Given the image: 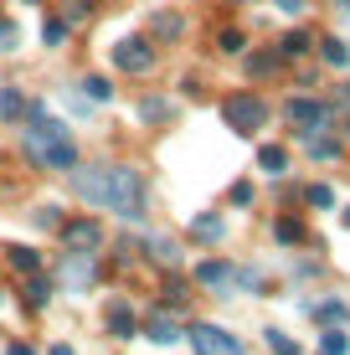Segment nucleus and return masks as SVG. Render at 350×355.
Returning a JSON list of instances; mask_svg holds the SVG:
<instances>
[{
	"instance_id": "29",
	"label": "nucleus",
	"mask_w": 350,
	"mask_h": 355,
	"mask_svg": "<svg viewBox=\"0 0 350 355\" xmlns=\"http://www.w3.org/2000/svg\"><path fill=\"white\" fill-rule=\"evenodd\" d=\"M139 114H144V119H165V114H170V103H165V98H144Z\"/></svg>"
},
{
	"instance_id": "21",
	"label": "nucleus",
	"mask_w": 350,
	"mask_h": 355,
	"mask_svg": "<svg viewBox=\"0 0 350 355\" xmlns=\"http://www.w3.org/2000/svg\"><path fill=\"white\" fill-rule=\"evenodd\" d=\"M273 237L279 242H304V227H299L294 216H279V222H273Z\"/></svg>"
},
{
	"instance_id": "26",
	"label": "nucleus",
	"mask_w": 350,
	"mask_h": 355,
	"mask_svg": "<svg viewBox=\"0 0 350 355\" xmlns=\"http://www.w3.org/2000/svg\"><path fill=\"white\" fill-rule=\"evenodd\" d=\"M82 93H88L93 103H103V98H114V88H108L103 78H82Z\"/></svg>"
},
{
	"instance_id": "19",
	"label": "nucleus",
	"mask_w": 350,
	"mask_h": 355,
	"mask_svg": "<svg viewBox=\"0 0 350 355\" xmlns=\"http://www.w3.org/2000/svg\"><path fill=\"white\" fill-rule=\"evenodd\" d=\"M309 52V31H288L279 42V57H304Z\"/></svg>"
},
{
	"instance_id": "10",
	"label": "nucleus",
	"mask_w": 350,
	"mask_h": 355,
	"mask_svg": "<svg viewBox=\"0 0 350 355\" xmlns=\"http://www.w3.org/2000/svg\"><path fill=\"white\" fill-rule=\"evenodd\" d=\"M180 36V16L175 10H155L150 16V42H175Z\"/></svg>"
},
{
	"instance_id": "40",
	"label": "nucleus",
	"mask_w": 350,
	"mask_h": 355,
	"mask_svg": "<svg viewBox=\"0 0 350 355\" xmlns=\"http://www.w3.org/2000/svg\"><path fill=\"white\" fill-rule=\"evenodd\" d=\"M345 227H350V206H345Z\"/></svg>"
},
{
	"instance_id": "12",
	"label": "nucleus",
	"mask_w": 350,
	"mask_h": 355,
	"mask_svg": "<svg viewBox=\"0 0 350 355\" xmlns=\"http://www.w3.org/2000/svg\"><path fill=\"white\" fill-rule=\"evenodd\" d=\"M196 284H207V288H222V284H232V263H222V258L201 263V268H196Z\"/></svg>"
},
{
	"instance_id": "4",
	"label": "nucleus",
	"mask_w": 350,
	"mask_h": 355,
	"mask_svg": "<svg viewBox=\"0 0 350 355\" xmlns=\"http://www.w3.org/2000/svg\"><path fill=\"white\" fill-rule=\"evenodd\" d=\"M191 350L196 355H243V340L227 335L222 324H191Z\"/></svg>"
},
{
	"instance_id": "41",
	"label": "nucleus",
	"mask_w": 350,
	"mask_h": 355,
	"mask_svg": "<svg viewBox=\"0 0 350 355\" xmlns=\"http://www.w3.org/2000/svg\"><path fill=\"white\" fill-rule=\"evenodd\" d=\"M26 6H36V0H26Z\"/></svg>"
},
{
	"instance_id": "34",
	"label": "nucleus",
	"mask_w": 350,
	"mask_h": 355,
	"mask_svg": "<svg viewBox=\"0 0 350 355\" xmlns=\"http://www.w3.org/2000/svg\"><path fill=\"white\" fill-rule=\"evenodd\" d=\"M232 201H237V206L252 201V186H247V180H237V186H232Z\"/></svg>"
},
{
	"instance_id": "3",
	"label": "nucleus",
	"mask_w": 350,
	"mask_h": 355,
	"mask_svg": "<svg viewBox=\"0 0 350 355\" xmlns=\"http://www.w3.org/2000/svg\"><path fill=\"white\" fill-rule=\"evenodd\" d=\"M222 119L232 124V134H258L263 119H268V103H263L258 93H232L222 103Z\"/></svg>"
},
{
	"instance_id": "38",
	"label": "nucleus",
	"mask_w": 350,
	"mask_h": 355,
	"mask_svg": "<svg viewBox=\"0 0 350 355\" xmlns=\"http://www.w3.org/2000/svg\"><path fill=\"white\" fill-rule=\"evenodd\" d=\"M46 355H72V350H67V345H52V350H46Z\"/></svg>"
},
{
	"instance_id": "24",
	"label": "nucleus",
	"mask_w": 350,
	"mask_h": 355,
	"mask_svg": "<svg viewBox=\"0 0 350 355\" xmlns=\"http://www.w3.org/2000/svg\"><path fill=\"white\" fill-rule=\"evenodd\" d=\"M320 350H324V355H345L350 340L340 335V329H324V335H320Z\"/></svg>"
},
{
	"instance_id": "27",
	"label": "nucleus",
	"mask_w": 350,
	"mask_h": 355,
	"mask_svg": "<svg viewBox=\"0 0 350 355\" xmlns=\"http://www.w3.org/2000/svg\"><path fill=\"white\" fill-rule=\"evenodd\" d=\"M315 314H320L324 324H340V320H345V304H340V299H330V304H320Z\"/></svg>"
},
{
	"instance_id": "14",
	"label": "nucleus",
	"mask_w": 350,
	"mask_h": 355,
	"mask_svg": "<svg viewBox=\"0 0 350 355\" xmlns=\"http://www.w3.org/2000/svg\"><path fill=\"white\" fill-rule=\"evenodd\" d=\"M320 57H324L330 67H345V62H350V46L340 42V36H324V42H320Z\"/></svg>"
},
{
	"instance_id": "1",
	"label": "nucleus",
	"mask_w": 350,
	"mask_h": 355,
	"mask_svg": "<svg viewBox=\"0 0 350 355\" xmlns=\"http://www.w3.org/2000/svg\"><path fill=\"white\" fill-rule=\"evenodd\" d=\"M72 196L88 201L93 211L124 216V222H139L144 216V180H139V170H129V165H82V170H72Z\"/></svg>"
},
{
	"instance_id": "8",
	"label": "nucleus",
	"mask_w": 350,
	"mask_h": 355,
	"mask_svg": "<svg viewBox=\"0 0 350 355\" xmlns=\"http://www.w3.org/2000/svg\"><path fill=\"white\" fill-rule=\"evenodd\" d=\"M103 324H108V335H114V340H134V309H129L124 299H108Z\"/></svg>"
},
{
	"instance_id": "20",
	"label": "nucleus",
	"mask_w": 350,
	"mask_h": 355,
	"mask_svg": "<svg viewBox=\"0 0 350 355\" xmlns=\"http://www.w3.org/2000/svg\"><path fill=\"white\" fill-rule=\"evenodd\" d=\"M273 67H279V52H252V57H247V72H252V78H268Z\"/></svg>"
},
{
	"instance_id": "33",
	"label": "nucleus",
	"mask_w": 350,
	"mask_h": 355,
	"mask_svg": "<svg viewBox=\"0 0 350 355\" xmlns=\"http://www.w3.org/2000/svg\"><path fill=\"white\" fill-rule=\"evenodd\" d=\"M88 10H93V0H67V26H72V21H82Z\"/></svg>"
},
{
	"instance_id": "7",
	"label": "nucleus",
	"mask_w": 350,
	"mask_h": 355,
	"mask_svg": "<svg viewBox=\"0 0 350 355\" xmlns=\"http://www.w3.org/2000/svg\"><path fill=\"white\" fill-rule=\"evenodd\" d=\"M114 67H119V72H150V67H155L150 42H144V36H129V42H119V46H114Z\"/></svg>"
},
{
	"instance_id": "32",
	"label": "nucleus",
	"mask_w": 350,
	"mask_h": 355,
	"mask_svg": "<svg viewBox=\"0 0 350 355\" xmlns=\"http://www.w3.org/2000/svg\"><path fill=\"white\" fill-rule=\"evenodd\" d=\"M216 46H222V52H243V31H222Z\"/></svg>"
},
{
	"instance_id": "11",
	"label": "nucleus",
	"mask_w": 350,
	"mask_h": 355,
	"mask_svg": "<svg viewBox=\"0 0 350 355\" xmlns=\"http://www.w3.org/2000/svg\"><path fill=\"white\" fill-rule=\"evenodd\" d=\"M144 258H155L160 268H175V263H180V252H175V242H170V237H144Z\"/></svg>"
},
{
	"instance_id": "17",
	"label": "nucleus",
	"mask_w": 350,
	"mask_h": 355,
	"mask_svg": "<svg viewBox=\"0 0 350 355\" xmlns=\"http://www.w3.org/2000/svg\"><path fill=\"white\" fill-rule=\"evenodd\" d=\"M258 165H263V170H268V175H283V165H288V155L279 150V144H263V150H258Z\"/></svg>"
},
{
	"instance_id": "35",
	"label": "nucleus",
	"mask_w": 350,
	"mask_h": 355,
	"mask_svg": "<svg viewBox=\"0 0 350 355\" xmlns=\"http://www.w3.org/2000/svg\"><path fill=\"white\" fill-rule=\"evenodd\" d=\"M36 227H57V206H42V211H36Z\"/></svg>"
},
{
	"instance_id": "18",
	"label": "nucleus",
	"mask_w": 350,
	"mask_h": 355,
	"mask_svg": "<svg viewBox=\"0 0 350 355\" xmlns=\"http://www.w3.org/2000/svg\"><path fill=\"white\" fill-rule=\"evenodd\" d=\"M304 144H309V155H315V160H335V155H340V144L324 139V134H304Z\"/></svg>"
},
{
	"instance_id": "37",
	"label": "nucleus",
	"mask_w": 350,
	"mask_h": 355,
	"mask_svg": "<svg viewBox=\"0 0 350 355\" xmlns=\"http://www.w3.org/2000/svg\"><path fill=\"white\" fill-rule=\"evenodd\" d=\"M10 355H36L31 345H10Z\"/></svg>"
},
{
	"instance_id": "31",
	"label": "nucleus",
	"mask_w": 350,
	"mask_h": 355,
	"mask_svg": "<svg viewBox=\"0 0 350 355\" xmlns=\"http://www.w3.org/2000/svg\"><path fill=\"white\" fill-rule=\"evenodd\" d=\"M62 36H67V21H46V31H42V42H46V46H57Z\"/></svg>"
},
{
	"instance_id": "28",
	"label": "nucleus",
	"mask_w": 350,
	"mask_h": 355,
	"mask_svg": "<svg viewBox=\"0 0 350 355\" xmlns=\"http://www.w3.org/2000/svg\"><path fill=\"white\" fill-rule=\"evenodd\" d=\"M304 201H309V206H335V191H330V186H309Z\"/></svg>"
},
{
	"instance_id": "30",
	"label": "nucleus",
	"mask_w": 350,
	"mask_h": 355,
	"mask_svg": "<svg viewBox=\"0 0 350 355\" xmlns=\"http://www.w3.org/2000/svg\"><path fill=\"white\" fill-rule=\"evenodd\" d=\"M21 42V31H16V21H0V52H10V46Z\"/></svg>"
},
{
	"instance_id": "6",
	"label": "nucleus",
	"mask_w": 350,
	"mask_h": 355,
	"mask_svg": "<svg viewBox=\"0 0 350 355\" xmlns=\"http://www.w3.org/2000/svg\"><path fill=\"white\" fill-rule=\"evenodd\" d=\"M103 248V227L93 216H78V222H62V252H93L98 258Z\"/></svg>"
},
{
	"instance_id": "23",
	"label": "nucleus",
	"mask_w": 350,
	"mask_h": 355,
	"mask_svg": "<svg viewBox=\"0 0 350 355\" xmlns=\"http://www.w3.org/2000/svg\"><path fill=\"white\" fill-rule=\"evenodd\" d=\"M165 309H186V284H180V278H165Z\"/></svg>"
},
{
	"instance_id": "5",
	"label": "nucleus",
	"mask_w": 350,
	"mask_h": 355,
	"mask_svg": "<svg viewBox=\"0 0 350 355\" xmlns=\"http://www.w3.org/2000/svg\"><path fill=\"white\" fill-rule=\"evenodd\" d=\"M283 119H288L299 134H320L324 124H330V103H320V98H288Z\"/></svg>"
},
{
	"instance_id": "2",
	"label": "nucleus",
	"mask_w": 350,
	"mask_h": 355,
	"mask_svg": "<svg viewBox=\"0 0 350 355\" xmlns=\"http://www.w3.org/2000/svg\"><path fill=\"white\" fill-rule=\"evenodd\" d=\"M21 119H26V129H21V150H26V160L46 165V170H72V165H78V150H72L67 124L46 119L42 103H26Z\"/></svg>"
},
{
	"instance_id": "22",
	"label": "nucleus",
	"mask_w": 350,
	"mask_h": 355,
	"mask_svg": "<svg viewBox=\"0 0 350 355\" xmlns=\"http://www.w3.org/2000/svg\"><path fill=\"white\" fill-rule=\"evenodd\" d=\"M46 299H52V284H46V278H31L26 284V304L31 309H46Z\"/></svg>"
},
{
	"instance_id": "36",
	"label": "nucleus",
	"mask_w": 350,
	"mask_h": 355,
	"mask_svg": "<svg viewBox=\"0 0 350 355\" xmlns=\"http://www.w3.org/2000/svg\"><path fill=\"white\" fill-rule=\"evenodd\" d=\"M273 6H279V10H299V0H273Z\"/></svg>"
},
{
	"instance_id": "16",
	"label": "nucleus",
	"mask_w": 350,
	"mask_h": 355,
	"mask_svg": "<svg viewBox=\"0 0 350 355\" xmlns=\"http://www.w3.org/2000/svg\"><path fill=\"white\" fill-rule=\"evenodd\" d=\"M21 114H26V98H21L16 88H6V93H0V119H6V124H16Z\"/></svg>"
},
{
	"instance_id": "13",
	"label": "nucleus",
	"mask_w": 350,
	"mask_h": 355,
	"mask_svg": "<svg viewBox=\"0 0 350 355\" xmlns=\"http://www.w3.org/2000/svg\"><path fill=\"white\" fill-rule=\"evenodd\" d=\"M222 216H216V211H201L196 216V222H191V237H196V242H216V237H222Z\"/></svg>"
},
{
	"instance_id": "15",
	"label": "nucleus",
	"mask_w": 350,
	"mask_h": 355,
	"mask_svg": "<svg viewBox=\"0 0 350 355\" xmlns=\"http://www.w3.org/2000/svg\"><path fill=\"white\" fill-rule=\"evenodd\" d=\"M6 263L16 268V273H36V263H42V258H36L31 248H21V242H16V248H6Z\"/></svg>"
},
{
	"instance_id": "39",
	"label": "nucleus",
	"mask_w": 350,
	"mask_h": 355,
	"mask_svg": "<svg viewBox=\"0 0 350 355\" xmlns=\"http://www.w3.org/2000/svg\"><path fill=\"white\" fill-rule=\"evenodd\" d=\"M340 103H350V88H340Z\"/></svg>"
},
{
	"instance_id": "9",
	"label": "nucleus",
	"mask_w": 350,
	"mask_h": 355,
	"mask_svg": "<svg viewBox=\"0 0 350 355\" xmlns=\"http://www.w3.org/2000/svg\"><path fill=\"white\" fill-rule=\"evenodd\" d=\"M144 335H150L155 345H175V340H180V324H175V320H165V314L155 309L150 320H144Z\"/></svg>"
},
{
	"instance_id": "25",
	"label": "nucleus",
	"mask_w": 350,
	"mask_h": 355,
	"mask_svg": "<svg viewBox=\"0 0 350 355\" xmlns=\"http://www.w3.org/2000/svg\"><path fill=\"white\" fill-rule=\"evenodd\" d=\"M263 340H268V350H273V355H299V345H294V340L283 335V329H268Z\"/></svg>"
}]
</instances>
